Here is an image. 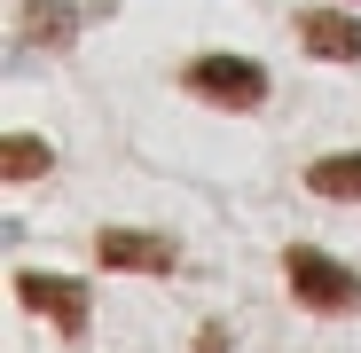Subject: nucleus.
<instances>
[{"label":"nucleus","mask_w":361,"mask_h":353,"mask_svg":"<svg viewBox=\"0 0 361 353\" xmlns=\"http://www.w3.org/2000/svg\"><path fill=\"white\" fill-rule=\"evenodd\" d=\"M87 16H110V0H102V8H71V0H24V39H39V47H71Z\"/></svg>","instance_id":"423d86ee"},{"label":"nucleus","mask_w":361,"mask_h":353,"mask_svg":"<svg viewBox=\"0 0 361 353\" xmlns=\"http://www.w3.org/2000/svg\"><path fill=\"white\" fill-rule=\"evenodd\" d=\"M228 345H235L228 322H204V330H197V353H228Z\"/></svg>","instance_id":"1a4fd4ad"},{"label":"nucleus","mask_w":361,"mask_h":353,"mask_svg":"<svg viewBox=\"0 0 361 353\" xmlns=\"http://www.w3.org/2000/svg\"><path fill=\"white\" fill-rule=\"evenodd\" d=\"M283 275H290V299H298V306H314V314H361V275L338 267L330 252L290 244V252H283Z\"/></svg>","instance_id":"f257e3e1"},{"label":"nucleus","mask_w":361,"mask_h":353,"mask_svg":"<svg viewBox=\"0 0 361 353\" xmlns=\"http://www.w3.org/2000/svg\"><path fill=\"white\" fill-rule=\"evenodd\" d=\"M298 39H307V55H322V63H361V24L345 8H307L298 16Z\"/></svg>","instance_id":"39448f33"},{"label":"nucleus","mask_w":361,"mask_h":353,"mask_svg":"<svg viewBox=\"0 0 361 353\" xmlns=\"http://www.w3.org/2000/svg\"><path fill=\"white\" fill-rule=\"evenodd\" d=\"M307 189L353 204V197H361V157H353V149H345V157H314V165H307Z\"/></svg>","instance_id":"0eeeda50"},{"label":"nucleus","mask_w":361,"mask_h":353,"mask_svg":"<svg viewBox=\"0 0 361 353\" xmlns=\"http://www.w3.org/2000/svg\"><path fill=\"white\" fill-rule=\"evenodd\" d=\"M47 165H55V149L39 134H0V173H8V181H39Z\"/></svg>","instance_id":"6e6552de"},{"label":"nucleus","mask_w":361,"mask_h":353,"mask_svg":"<svg viewBox=\"0 0 361 353\" xmlns=\"http://www.w3.org/2000/svg\"><path fill=\"white\" fill-rule=\"evenodd\" d=\"M16 299H24L32 314H47L63 337H87V322H94V299H87L79 275H39V267H24V275H16Z\"/></svg>","instance_id":"7ed1b4c3"},{"label":"nucleus","mask_w":361,"mask_h":353,"mask_svg":"<svg viewBox=\"0 0 361 353\" xmlns=\"http://www.w3.org/2000/svg\"><path fill=\"white\" fill-rule=\"evenodd\" d=\"M94 259L118 275H173L180 267V252L165 235H142V228H94Z\"/></svg>","instance_id":"20e7f679"},{"label":"nucleus","mask_w":361,"mask_h":353,"mask_svg":"<svg viewBox=\"0 0 361 353\" xmlns=\"http://www.w3.org/2000/svg\"><path fill=\"white\" fill-rule=\"evenodd\" d=\"M180 87L197 102H220V110H259L267 102V71L252 55H197V63L180 71Z\"/></svg>","instance_id":"f03ea898"}]
</instances>
